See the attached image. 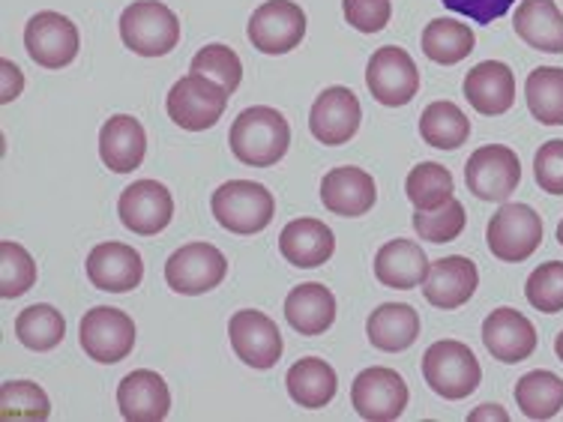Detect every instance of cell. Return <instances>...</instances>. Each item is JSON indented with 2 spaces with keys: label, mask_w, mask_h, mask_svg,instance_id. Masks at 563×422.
Wrapping results in <instances>:
<instances>
[{
  "label": "cell",
  "mask_w": 563,
  "mask_h": 422,
  "mask_svg": "<svg viewBox=\"0 0 563 422\" xmlns=\"http://www.w3.org/2000/svg\"><path fill=\"white\" fill-rule=\"evenodd\" d=\"M558 243L563 246V219H561V225H558Z\"/></svg>",
  "instance_id": "7dc6e473"
},
{
  "label": "cell",
  "mask_w": 563,
  "mask_h": 422,
  "mask_svg": "<svg viewBox=\"0 0 563 422\" xmlns=\"http://www.w3.org/2000/svg\"><path fill=\"white\" fill-rule=\"evenodd\" d=\"M554 354H558V357H561V363H563V330L558 333V338H554Z\"/></svg>",
  "instance_id": "bcb514c9"
},
{
  "label": "cell",
  "mask_w": 563,
  "mask_h": 422,
  "mask_svg": "<svg viewBox=\"0 0 563 422\" xmlns=\"http://www.w3.org/2000/svg\"><path fill=\"white\" fill-rule=\"evenodd\" d=\"M366 336L372 347L399 354L417 342L420 336V314L413 312L408 303H384L368 314Z\"/></svg>",
  "instance_id": "83f0119b"
},
{
  "label": "cell",
  "mask_w": 563,
  "mask_h": 422,
  "mask_svg": "<svg viewBox=\"0 0 563 422\" xmlns=\"http://www.w3.org/2000/svg\"><path fill=\"white\" fill-rule=\"evenodd\" d=\"M0 417L3 420H48L52 401L31 380H7L0 387Z\"/></svg>",
  "instance_id": "d590c367"
},
{
  "label": "cell",
  "mask_w": 563,
  "mask_h": 422,
  "mask_svg": "<svg viewBox=\"0 0 563 422\" xmlns=\"http://www.w3.org/2000/svg\"><path fill=\"white\" fill-rule=\"evenodd\" d=\"M492 255L507 264L528 260L542 243V219L528 204H504L486 227Z\"/></svg>",
  "instance_id": "8992f818"
},
{
  "label": "cell",
  "mask_w": 563,
  "mask_h": 422,
  "mask_svg": "<svg viewBox=\"0 0 563 422\" xmlns=\"http://www.w3.org/2000/svg\"><path fill=\"white\" fill-rule=\"evenodd\" d=\"M147 156V132L132 114H114L99 130V159L114 174L141 168Z\"/></svg>",
  "instance_id": "44dd1931"
},
{
  "label": "cell",
  "mask_w": 563,
  "mask_h": 422,
  "mask_svg": "<svg viewBox=\"0 0 563 422\" xmlns=\"http://www.w3.org/2000/svg\"><path fill=\"white\" fill-rule=\"evenodd\" d=\"M446 10L459 12V15H465L474 24H492L504 19L509 10H512V3L516 0H441Z\"/></svg>",
  "instance_id": "7bdbcfd3"
},
{
  "label": "cell",
  "mask_w": 563,
  "mask_h": 422,
  "mask_svg": "<svg viewBox=\"0 0 563 422\" xmlns=\"http://www.w3.org/2000/svg\"><path fill=\"white\" fill-rule=\"evenodd\" d=\"M36 285V264H33L31 252L24 249L22 243L3 240L0 243V297L3 300H15Z\"/></svg>",
  "instance_id": "8d00e7d4"
},
{
  "label": "cell",
  "mask_w": 563,
  "mask_h": 422,
  "mask_svg": "<svg viewBox=\"0 0 563 422\" xmlns=\"http://www.w3.org/2000/svg\"><path fill=\"white\" fill-rule=\"evenodd\" d=\"M420 135L438 151H459L471 135V120L455 102H432L422 111Z\"/></svg>",
  "instance_id": "1f68e13d"
},
{
  "label": "cell",
  "mask_w": 563,
  "mask_h": 422,
  "mask_svg": "<svg viewBox=\"0 0 563 422\" xmlns=\"http://www.w3.org/2000/svg\"><path fill=\"white\" fill-rule=\"evenodd\" d=\"M250 43L261 55H288L303 43L306 12L294 0H267L250 19Z\"/></svg>",
  "instance_id": "8fae6325"
},
{
  "label": "cell",
  "mask_w": 563,
  "mask_h": 422,
  "mask_svg": "<svg viewBox=\"0 0 563 422\" xmlns=\"http://www.w3.org/2000/svg\"><path fill=\"white\" fill-rule=\"evenodd\" d=\"M342 10L351 27L360 33H378L390 24L393 3L390 0H342Z\"/></svg>",
  "instance_id": "b9f144b4"
},
{
  "label": "cell",
  "mask_w": 563,
  "mask_h": 422,
  "mask_svg": "<svg viewBox=\"0 0 563 422\" xmlns=\"http://www.w3.org/2000/svg\"><path fill=\"white\" fill-rule=\"evenodd\" d=\"M228 338L231 347L246 366L273 368L282 357V333L276 321H271L264 312L255 309H240L228 321Z\"/></svg>",
  "instance_id": "5bb4252c"
},
{
  "label": "cell",
  "mask_w": 563,
  "mask_h": 422,
  "mask_svg": "<svg viewBox=\"0 0 563 422\" xmlns=\"http://www.w3.org/2000/svg\"><path fill=\"white\" fill-rule=\"evenodd\" d=\"M413 210H438L453 198V174L438 163H420L405 184Z\"/></svg>",
  "instance_id": "e575fe53"
},
{
  "label": "cell",
  "mask_w": 563,
  "mask_h": 422,
  "mask_svg": "<svg viewBox=\"0 0 563 422\" xmlns=\"http://www.w3.org/2000/svg\"><path fill=\"white\" fill-rule=\"evenodd\" d=\"M516 404L528 420H552L563 408V378L537 368L516 380Z\"/></svg>",
  "instance_id": "f546056e"
},
{
  "label": "cell",
  "mask_w": 563,
  "mask_h": 422,
  "mask_svg": "<svg viewBox=\"0 0 563 422\" xmlns=\"http://www.w3.org/2000/svg\"><path fill=\"white\" fill-rule=\"evenodd\" d=\"M360 120H363V109H360V99L354 97V90L327 87L309 111V130L327 147H339V144H347L357 135Z\"/></svg>",
  "instance_id": "2e32d148"
},
{
  "label": "cell",
  "mask_w": 563,
  "mask_h": 422,
  "mask_svg": "<svg viewBox=\"0 0 563 422\" xmlns=\"http://www.w3.org/2000/svg\"><path fill=\"white\" fill-rule=\"evenodd\" d=\"M465 225V204L455 198H450L438 210H417L413 213V231L420 234V240H429V243H453V240L462 237Z\"/></svg>",
  "instance_id": "74e56055"
},
{
  "label": "cell",
  "mask_w": 563,
  "mask_h": 422,
  "mask_svg": "<svg viewBox=\"0 0 563 422\" xmlns=\"http://www.w3.org/2000/svg\"><path fill=\"white\" fill-rule=\"evenodd\" d=\"M465 97L486 118L507 114L516 102V76L500 60H483L467 73Z\"/></svg>",
  "instance_id": "cb8c5ba5"
},
{
  "label": "cell",
  "mask_w": 563,
  "mask_h": 422,
  "mask_svg": "<svg viewBox=\"0 0 563 422\" xmlns=\"http://www.w3.org/2000/svg\"><path fill=\"white\" fill-rule=\"evenodd\" d=\"M479 285L477 264L462 255H450V258L434 260L429 267V276L422 281V297L434 306V309H459L465 306Z\"/></svg>",
  "instance_id": "ffe728a7"
},
{
  "label": "cell",
  "mask_w": 563,
  "mask_h": 422,
  "mask_svg": "<svg viewBox=\"0 0 563 422\" xmlns=\"http://www.w3.org/2000/svg\"><path fill=\"white\" fill-rule=\"evenodd\" d=\"M228 144L243 165L271 168L288 153L291 126L282 118V111L271 109V106H252V109L240 111L238 120L231 123Z\"/></svg>",
  "instance_id": "6da1fadb"
},
{
  "label": "cell",
  "mask_w": 563,
  "mask_h": 422,
  "mask_svg": "<svg viewBox=\"0 0 563 422\" xmlns=\"http://www.w3.org/2000/svg\"><path fill=\"white\" fill-rule=\"evenodd\" d=\"M285 318L300 336H321L336 321V297L321 281H306L288 293Z\"/></svg>",
  "instance_id": "484cf974"
},
{
  "label": "cell",
  "mask_w": 563,
  "mask_h": 422,
  "mask_svg": "<svg viewBox=\"0 0 563 422\" xmlns=\"http://www.w3.org/2000/svg\"><path fill=\"white\" fill-rule=\"evenodd\" d=\"M120 40L141 57H165L180 43V22L159 0H135L120 15Z\"/></svg>",
  "instance_id": "277c9868"
},
{
  "label": "cell",
  "mask_w": 563,
  "mask_h": 422,
  "mask_svg": "<svg viewBox=\"0 0 563 422\" xmlns=\"http://www.w3.org/2000/svg\"><path fill=\"white\" fill-rule=\"evenodd\" d=\"M279 252L282 258L294 264V267L312 270V267H321V264L333 258L336 237L321 219H294V222L282 227Z\"/></svg>",
  "instance_id": "603a6c76"
},
{
  "label": "cell",
  "mask_w": 563,
  "mask_h": 422,
  "mask_svg": "<svg viewBox=\"0 0 563 422\" xmlns=\"http://www.w3.org/2000/svg\"><path fill=\"white\" fill-rule=\"evenodd\" d=\"M408 384L401 380L399 371L387 366L363 368L351 384V404L368 422L399 420L408 408Z\"/></svg>",
  "instance_id": "ba28073f"
},
{
  "label": "cell",
  "mask_w": 563,
  "mask_h": 422,
  "mask_svg": "<svg viewBox=\"0 0 563 422\" xmlns=\"http://www.w3.org/2000/svg\"><path fill=\"white\" fill-rule=\"evenodd\" d=\"M429 267L432 264L426 258V252L413 240H390L375 255V279L384 288H396V291H411L422 285L429 276Z\"/></svg>",
  "instance_id": "d4e9b609"
},
{
  "label": "cell",
  "mask_w": 563,
  "mask_h": 422,
  "mask_svg": "<svg viewBox=\"0 0 563 422\" xmlns=\"http://www.w3.org/2000/svg\"><path fill=\"white\" fill-rule=\"evenodd\" d=\"M120 417L126 422H163L172 411V390L163 375L135 368L118 387Z\"/></svg>",
  "instance_id": "d6986e66"
},
{
  "label": "cell",
  "mask_w": 563,
  "mask_h": 422,
  "mask_svg": "<svg viewBox=\"0 0 563 422\" xmlns=\"http://www.w3.org/2000/svg\"><path fill=\"white\" fill-rule=\"evenodd\" d=\"M228 97L231 93L222 85H217L213 78L189 73L180 81H174L168 99H165V109L180 130L205 132L222 120Z\"/></svg>",
  "instance_id": "5b68a950"
},
{
  "label": "cell",
  "mask_w": 563,
  "mask_h": 422,
  "mask_svg": "<svg viewBox=\"0 0 563 422\" xmlns=\"http://www.w3.org/2000/svg\"><path fill=\"white\" fill-rule=\"evenodd\" d=\"M422 378L446 401H462L471 392L477 390L483 380V368L474 351L462 342L444 338L434 342L426 354H422Z\"/></svg>",
  "instance_id": "3957f363"
},
{
  "label": "cell",
  "mask_w": 563,
  "mask_h": 422,
  "mask_svg": "<svg viewBox=\"0 0 563 422\" xmlns=\"http://www.w3.org/2000/svg\"><path fill=\"white\" fill-rule=\"evenodd\" d=\"M474 45H477L474 31L455 19H434L422 31V55L434 64H462L474 52Z\"/></svg>",
  "instance_id": "4dcf8cb0"
},
{
  "label": "cell",
  "mask_w": 563,
  "mask_h": 422,
  "mask_svg": "<svg viewBox=\"0 0 563 422\" xmlns=\"http://www.w3.org/2000/svg\"><path fill=\"white\" fill-rule=\"evenodd\" d=\"M512 27L525 45L549 55H563V12L554 0H521Z\"/></svg>",
  "instance_id": "4316f807"
},
{
  "label": "cell",
  "mask_w": 563,
  "mask_h": 422,
  "mask_svg": "<svg viewBox=\"0 0 563 422\" xmlns=\"http://www.w3.org/2000/svg\"><path fill=\"white\" fill-rule=\"evenodd\" d=\"M488 417H492V420H500V422H507V420H509L507 413L500 411L498 404H483L479 411L471 413V420H488Z\"/></svg>",
  "instance_id": "f6af8a7d"
},
{
  "label": "cell",
  "mask_w": 563,
  "mask_h": 422,
  "mask_svg": "<svg viewBox=\"0 0 563 422\" xmlns=\"http://www.w3.org/2000/svg\"><path fill=\"white\" fill-rule=\"evenodd\" d=\"M521 180V163L516 151L504 144H486L471 153L465 165V184L479 201H507Z\"/></svg>",
  "instance_id": "7c38bea8"
},
{
  "label": "cell",
  "mask_w": 563,
  "mask_h": 422,
  "mask_svg": "<svg viewBox=\"0 0 563 422\" xmlns=\"http://www.w3.org/2000/svg\"><path fill=\"white\" fill-rule=\"evenodd\" d=\"M210 210L225 231L250 237L271 225L276 216V198L267 192V186L252 180H228L213 192Z\"/></svg>",
  "instance_id": "7a4b0ae2"
},
{
  "label": "cell",
  "mask_w": 563,
  "mask_h": 422,
  "mask_svg": "<svg viewBox=\"0 0 563 422\" xmlns=\"http://www.w3.org/2000/svg\"><path fill=\"white\" fill-rule=\"evenodd\" d=\"M24 48L43 69H64L78 57V27L60 12H36L24 27Z\"/></svg>",
  "instance_id": "4fadbf2b"
},
{
  "label": "cell",
  "mask_w": 563,
  "mask_h": 422,
  "mask_svg": "<svg viewBox=\"0 0 563 422\" xmlns=\"http://www.w3.org/2000/svg\"><path fill=\"white\" fill-rule=\"evenodd\" d=\"M285 384H288V396L294 399V404H300V408H306V411L327 408L330 401L336 399V390H339V380L333 366L318 357L297 359V363L288 368Z\"/></svg>",
  "instance_id": "f1b7e54d"
},
{
  "label": "cell",
  "mask_w": 563,
  "mask_h": 422,
  "mask_svg": "<svg viewBox=\"0 0 563 422\" xmlns=\"http://www.w3.org/2000/svg\"><path fill=\"white\" fill-rule=\"evenodd\" d=\"M228 276L225 255L210 243H186L165 260V281L168 288L184 297L213 291Z\"/></svg>",
  "instance_id": "30bf717a"
},
{
  "label": "cell",
  "mask_w": 563,
  "mask_h": 422,
  "mask_svg": "<svg viewBox=\"0 0 563 422\" xmlns=\"http://www.w3.org/2000/svg\"><path fill=\"white\" fill-rule=\"evenodd\" d=\"M528 109L545 126H563V69L561 66H540L528 76L525 85Z\"/></svg>",
  "instance_id": "d6a6232c"
},
{
  "label": "cell",
  "mask_w": 563,
  "mask_h": 422,
  "mask_svg": "<svg viewBox=\"0 0 563 422\" xmlns=\"http://www.w3.org/2000/svg\"><path fill=\"white\" fill-rule=\"evenodd\" d=\"M528 303L542 314L563 312V260L540 264L525 285Z\"/></svg>",
  "instance_id": "ab89813d"
},
{
  "label": "cell",
  "mask_w": 563,
  "mask_h": 422,
  "mask_svg": "<svg viewBox=\"0 0 563 422\" xmlns=\"http://www.w3.org/2000/svg\"><path fill=\"white\" fill-rule=\"evenodd\" d=\"M78 342L87 357L97 359L102 366H114L126 359L135 347V324L126 312L111 309V306H97L81 318L78 326Z\"/></svg>",
  "instance_id": "52a82bcc"
},
{
  "label": "cell",
  "mask_w": 563,
  "mask_h": 422,
  "mask_svg": "<svg viewBox=\"0 0 563 422\" xmlns=\"http://www.w3.org/2000/svg\"><path fill=\"white\" fill-rule=\"evenodd\" d=\"M533 174L542 192L563 196V141H545L537 156H533Z\"/></svg>",
  "instance_id": "60d3db41"
},
{
  "label": "cell",
  "mask_w": 563,
  "mask_h": 422,
  "mask_svg": "<svg viewBox=\"0 0 563 422\" xmlns=\"http://www.w3.org/2000/svg\"><path fill=\"white\" fill-rule=\"evenodd\" d=\"M483 345L498 363H525L540 345L533 324L519 312L500 306L483 321Z\"/></svg>",
  "instance_id": "e0dca14e"
},
{
  "label": "cell",
  "mask_w": 563,
  "mask_h": 422,
  "mask_svg": "<svg viewBox=\"0 0 563 422\" xmlns=\"http://www.w3.org/2000/svg\"><path fill=\"white\" fill-rule=\"evenodd\" d=\"M87 279L99 291H135L144 279V260L126 243H99L87 255Z\"/></svg>",
  "instance_id": "ac0fdd59"
},
{
  "label": "cell",
  "mask_w": 563,
  "mask_h": 422,
  "mask_svg": "<svg viewBox=\"0 0 563 422\" xmlns=\"http://www.w3.org/2000/svg\"><path fill=\"white\" fill-rule=\"evenodd\" d=\"M375 198H378V186L372 180V174L354 168V165L333 168L321 180V201L336 216H363L372 210Z\"/></svg>",
  "instance_id": "7402d4cb"
},
{
  "label": "cell",
  "mask_w": 563,
  "mask_h": 422,
  "mask_svg": "<svg viewBox=\"0 0 563 422\" xmlns=\"http://www.w3.org/2000/svg\"><path fill=\"white\" fill-rule=\"evenodd\" d=\"M0 69H3V90H0V102H12V99L22 93V69L10 60H0Z\"/></svg>",
  "instance_id": "ee69618b"
},
{
  "label": "cell",
  "mask_w": 563,
  "mask_h": 422,
  "mask_svg": "<svg viewBox=\"0 0 563 422\" xmlns=\"http://www.w3.org/2000/svg\"><path fill=\"white\" fill-rule=\"evenodd\" d=\"M196 76L213 78L217 85H222L228 93H234L243 81V64H240V57L234 55V48H228V45H205L196 57H192V66H189Z\"/></svg>",
  "instance_id": "f35d334b"
},
{
  "label": "cell",
  "mask_w": 563,
  "mask_h": 422,
  "mask_svg": "<svg viewBox=\"0 0 563 422\" xmlns=\"http://www.w3.org/2000/svg\"><path fill=\"white\" fill-rule=\"evenodd\" d=\"M366 87L387 109H401L420 93V69L405 48L384 45L366 66Z\"/></svg>",
  "instance_id": "9c48e42d"
},
{
  "label": "cell",
  "mask_w": 563,
  "mask_h": 422,
  "mask_svg": "<svg viewBox=\"0 0 563 422\" xmlns=\"http://www.w3.org/2000/svg\"><path fill=\"white\" fill-rule=\"evenodd\" d=\"M15 336L24 347L31 351H55L66 336L64 314L57 312L55 306H31L15 318Z\"/></svg>",
  "instance_id": "836d02e7"
},
{
  "label": "cell",
  "mask_w": 563,
  "mask_h": 422,
  "mask_svg": "<svg viewBox=\"0 0 563 422\" xmlns=\"http://www.w3.org/2000/svg\"><path fill=\"white\" fill-rule=\"evenodd\" d=\"M120 222L130 227L132 234L153 237L172 225L174 219V198L163 184L156 180H135L123 189L118 201Z\"/></svg>",
  "instance_id": "9a60e30c"
}]
</instances>
